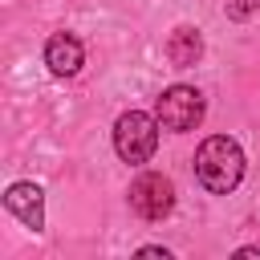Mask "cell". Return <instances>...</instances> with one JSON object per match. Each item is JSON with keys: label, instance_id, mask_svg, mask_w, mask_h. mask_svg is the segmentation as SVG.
Returning <instances> with one entry per match:
<instances>
[{"label": "cell", "instance_id": "obj_1", "mask_svg": "<svg viewBox=\"0 0 260 260\" xmlns=\"http://www.w3.org/2000/svg\"><path fill=\"white\" fill-rule=\"evenodd\" d=\"M195 179H199L211 195L236 191L240 179H244V150H240V142L228 138V134L203 138L199 150H195Z\"/></svg>", "mask_w": 260, "mask_h": 260}, {"label": "cell", "instance_id": "obj_2", "mask_svg": "<svg viewBox=\"0 0 260 260\" xmlns=\"http://www.w3.org/2000/svg\"><path fill=\"white\" fill-rule=\"evenodd\" d=\"M158 146V118L142 114V110H126L118 122H114V150L122 162H146Z\"/></svg>", "mask_w": 260, "mask_h": 260}, {"label": "cell", "instance_id": "obj_3", "mask_svg": "<svg viewBox=\"0 0 260 260\" xmlns=\"http://www.w3.org/2000/svg\"><path fill=\"white\" fill-rule=\"evenodd\" d=\"M154 118H158L162 130L187 134L203 122V93L195 85H171V89H162V98L154 106Z\"/></svg>", "mask_w": 260, "mask_h": 260}, {"label": "cell", "instance_id": "obj_4", "mask_svg": "<svg viewBox=\"0 0 260 260\" xmlns=\"http://www.w3.org/2000/svg\"><path fill=\"white\" fill-rule=\"evenodd\" d=\"M130 207H134V215H142L150 223L167 219L175 211V183L167 175H158V171H142L130 183Z\"/></svg>", "mask_w": 260, "mask_h": 260}, {"label": "cell", "instance_id": "obj_5", "mask_svg": "<svg viewBox=\"0 0 260 260\" xmlns=\"http://www.w3.org/2000/svg\"><path fill=\"white\" fill-rule=\"evenodd\" d=\"M4 207H8L24 228L45 232V191H41L37 183H28V179L12 183V187L4 191Z\"/></svg>", "mask_w": 260, "mask_h": 260}, {"label": "cell", "instance_id": "obj_6", "mask_svg": "<svg viewBox=\"0 0 260 260\" xmlns=\"http://www.w3.org/2000/svg\"><path fill=\"white\" fill-rule=\"evenodd\" d=\"M81 61H85V49H81V41L73 32H53L45 41V65L57 77H73L81 69Z\"/></svg>", "mask_w": 260, "mask_h": 260}, {"label": "cell", "instance_id": "obj_7", "mask_svg": "<svg viewBox=\"0 0 260 260\" xmlns=\"http://www.w3.org/2000/svg\"><path fill=\"white\" fill-rule=\"evenodd\" d=\"M167 61L175 65V69H191L199 57H203V37H199V28H175L171 37H167Z\"/></svg>", "mask_w": 260, "mask_h": 260}, {"label": "cell", "instance_id": "obj_8", "mask_svg": "<svg viewBox=\"0 0 260 260\" xmlns=\"http://www.w3.org/2000/svg\"><path fill=\"white\" fill-rule=\"evenodd\" d=\"M256 8H260V0H228V4H223L228 20H248Z\"/></svg>", "mask_w": 260, "mask_h": 260}, {"label": "cell", "instance_id": "obj_9", "mask_svg": "<svg viewBox=\"0 0 260 260\" xmlns=\"http://www.w3.org/2000/svg\"><path fill=\"white\" fill-rule=\"evenodd\" d=\"M142 256H162V260H171V252L162 248V244H146V248H138Z\"/></svg>", "mask_w": 260, "mask_h": 260}]
</instances>
